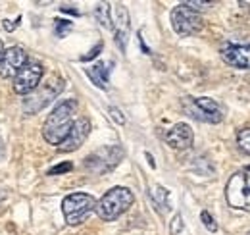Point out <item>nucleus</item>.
I'll return each instance as SVG.
<instances>
[{
	"label": "nucleus",
	"mask_w": 250,
	"mask_h": 235,
	"mask_svg": "<svg viewBox=\"0 0 250 235\" xmlns=\"http://www.w3.org/2000/svg\"><path fill=\"white\" fill-rule=\"evenodd\" d=\"M77 112V100L75 98H67L60 102L46 118L44 125H42V137L48 145L60 147L63 139L67 137L71 125H73V114Z\"/></svg>",
	"instance_id": "f257e3e1"
},
{
	"label": "nucleus",
	"mask_w": 250,
	"mask_h": 235,
	"mask_svg": "<svg viewBox=\"0 0 250 235\" xmlns=\"http://www.w3.org/2000/svg\"><path fill=\"white\" fill-rule=\"evenodd\" d=\"M133 203H135V195L127 187H114V189H110L108 193L102 195V199L96 203L94 212L98 214L100 220L114 222L122 214H125Z\"/></svg>",
	"instance_id": "f03ea898"
},
{
	"label": "nucleus",
	"mask_w": 250,
	"mask_h": 235,
	"mask_svg": "<svg viewBox=\"0 0 250 235\" xmlns=\"http://www.w3.org/2000/svg\"><path fill=\"white\" fill-rule=\"evenodd\" d=\"M96 208V199L89 193H71L62 201L63 218L69 226L83 224Z\"/></svg>",
	"instance_id": "7ed1b4c3"
},
{
	"label": "nucleus",
	"mask_w": 250,
	"mask_h": 235,
	"mask_svg": "<svg viewBox=\"0 0 250 235\" xmlns=\"http://www.w3.org/2000/svg\"><path fill=\"white\" fill-rule=\"evenodd\" d=\"M225 199L229 206L250 212V166L231 176L225 185Z\"/></svg>",
	"instance_id": "20e7f679"
},
{
	"label": "nucleus",
	"mask_w": 250,
	"mask_h": 235,
	"mask_svg": "<svg viewBox=\"0 0 250 235\" xmlns=\"http://www.w3.org/2000/svg\"><path fill=\"white\" fill-rule=\"evenodd\" d=\"M63 87H65V83H63L62 77H52L44 85H39L23 100V112L25 114H37V112H41L44 106H48L62 93Z\"/></svg>",
	"instance_id": "39448f33"
},
{
	"label": "nucleus",
	"mask_w": 250,
	"mask_h": 235,
	"mask_svg": "<svg viewBox=\"0 0 250 235\" xmlns=\"http://www.w3.org/2000/svg\"><path fill=\"white\" fill-rule=\"evenodd\" d=\"M122 158H124V148L122 147H118V145L102 147L85 158V168L91 174H98V176L108 174L122 162Z\"/></svg>",
	"instance_id": "423d86ee"
},
{
	"label": "nucleus",
	"mask_w": 250,
	"mask_h": 235,
	"mask_svg": "<svg viewBox=\"0 0 250 235\" xmlns=\"http://www.w3.org/2000/svg\"><path fill=\"white\" fill-rule=\"evenodd\" d=\"M183 110L188 116L196 118L200 121H208V123H219L223 119V112H221L219 104L208 96H200V98L185 96L183 98Z\"/></svg>",
	"instance_id": "0eeeda50"
},
{
	"label": "nucleus",
	"mask_w": 250,
	"mask_h": 235,
	"mask_svg": "<svg viewBox=\"0 0 250 235\" xmlns=\"http://www.w3.org/2000/svg\"><path fill=\"white\" fill-rule=\"evenodd\" d=\"M171 25L177 35L181 37H190V35H196L198 31L202 29V16L198 12H194L192 8H188L187 4H179L173 8L171 12Z\"/></svg>",
	"instance_id": "6e6552de"
},
{
	"label": "nucleus",
	"mask_w": 250,
	"mask_h": 235,
	"mask_svg": "<svg viewBox=\"0 0 250 235\" xmlns=\"http://www.w3.org/2000/svg\"><path fill=\"white\" fill-rule=\"evenodd\" d=\"M44 75V68L37 62H27L20 71L18 75L14 77V91L18 94H31L35 89L41 85V79Z\"/></svg>",
	"instance_id": "1a4fd4ad"
},
{
	"label": "nucleus",
	"mask_w": 250,
	"mask_h": 235,
	"mask_svg": "<svg viewBox=\"0 0 250 235\" xmlns=\"http://www.w3.org/2000/svg\"><path fill=\"white\" fill-rule=\"evenodd\" d=\"M27 64V52L21 47H10L0 56V77L14 79L18 71Z\"/></svg>",
	"instance_id": "9d476101"
},
{
	"label": "nucleus",
	"mask_w": 250,
	"mask_h": 235,
	"mask_svg": "<svg viewBox=\"0 0 250 235\" xmlns=\"http://www.w3.org/2000/svg\"><path fill=\"white\" fill-rule=\"evenodd\" d=\"M89 133H91V121H89L87 118H77V119L73 121V125H71L67 137L63 139V143L58 147V150H62V152L77 150V148L87 141Z\"/></svg>",
	"instance_id": "9b49d317"
},
{
	"label": "nucleus",
	"mask_w": 250,
	"mask_h": 235,
	"mask_svg": "<svg viewBox=\"0 0 250 235\" xmlns=\"http://www.w3.org/2000/svg\"><path fill=\"white\" fill-rule=\"evenodd\" d=\"M221 58L227 66L250 70V45H227L221 48Z\"/></svg>",
	"instance_id": "f8f14e48"
},
{
	"label": "nucleus",
	"mask_w": 250,
	"mask_h": 235,
	"mask_svg": "<svg viewBox=\"0 0 250 235\" xmlns=\"http://www.w3.org/2000/svg\"><path fill=\"white\" fill-rule=\"evenodd\" d=\"M164 139H166V143L169 147L175 148V150H187L192 145V141H194V133H192L190 125H187V123H175L164 135Z\"/></svg>",
	"instance_id": "ddd939ff"
},
{
	"label": "nucleus",
	"mask_w": 250,
	"mask_h": 235,
	"mask_svg": "<svg viewBox=\"0 0 250 235\" xmlns=\"http://www.w3.org/2000/svg\"><path fill=\"white\" fill-rule=\"evenodd\" d=\"M114 31H116V43L118 47L125 50V45H127V39H129V12L127 8L118 4L114 8Z\"/></svg>",
	"instance_id": "4468645a"
},
{
	"label": "nucleus",
	"mask_w": 250,
	"mask_h": 235,
	"mask_svg": "<svg viewBox=\"0 0 250 235\" xmlns=\"http://www.w3.org/2000/svg\"><path fill=\"white\" fill-rule=\"evenodd\" d=\"M110 70H112V62H96L91 68H87V75L98 89H108Z\"/></svg>",
	"instance_id": "2eb2a0df"
},
{
	"label": "nucleus",
	"mask_w": 250,
	"mask_h": 235,
	"mask_svg": "<svg viewBox=\"0 0 250 235\" xmlns=\"http://www.w3.org/2000/svg\"><path fill=\"white\" fill-rule=\"evenodd\" d=\"M110 14H112V8H110V4H98L96 6V18H98V22H100V25H104V27H112V18H110Z\"/></svg>",
	"instance_id": "dca6fc26"
},
{
	"label": "nucleus",
	"mask_w": 250,
	"mask_h": 235,
	"mask_svg": "<svg viewBox=\"0 0 250 235\" xmlns=\"http://www.w3.org/2000/svg\"><path fill=\"white\" fill-rule=\"evenodd\" d=\"M237 143H239L241 150H245L247 154H250V127L241 129V131L237 133Z\"/></svg>",
	"instance_id": "f3484780"
},
{
	"label": "nucleus",
	"mask_w": 250,
	"mask_h": 235,
	"mask_svg": "<svg viewBox=\"0 0 250 235\" xmlns=\"http://www.w3.org/2000/svg\"><path fill=\"white\" fill-rule=\"evenodd\" d=\"M73 27V24L69 22V20H54V33H56V37H65L67 35V31H71Z\"/></svg>",
	"instance_id": "a211bd4d"
},
{
	"label": "nucleus",
	"mask_w": 250,
	"mask_h": 235,
	"mask_svg": "<svg viewBox=\"0 0 250 235\" xmlns=\"http://www.w3.org/2000/svg\"><path fill=\"white\" fill-rule=\"evenodd\" d=\"M200 220H202V224H204V228L208 230V232H212V234H216L218 232V224H216V220L210 216V212H202L200 214Z\"/></svg>",
	"instance_id": "6ab92c4d"
},
{
	"label": "nucleus",
	"mask_w": 250,
	"mask_h": 235,
	"mask_svg": "<svg viewBox=\"0 0 250 235\" xmlns=\"http://www.w3.org/2000/svg\"><path fill=\"white\" fill-rule=\"evenodd\" d=\"M71 168H73V164H71V162H62V164H58V166L50 168V170H48V176H60V174H67Z\"/></svg>",
	"instance_id": "aec40b11"
},
{
	"label": "nucleus",
	"mask_w": 250,
	"mask_h": 235,
	"mask_svg": "<svg viewBox=\"0 0 250 235\" xmlns=\"http://www.w3.org/2000/svg\"><path fill=\"white\" fill-rule=\"evenodd\" d=\"M152 197H154V201H156V205L162 203L164 208H167V203H166V199H167V191L164 189V187H156L154 191H152Z\"/></svg>",
	"instance_id": "412c9836"
},
{
	"label": "nucleus",
	"mask_w": 250,
	"mask_h": 235,
	"mask_svg": "<svg viewBox=\"0 0 250 235\" xmlns=\"http://www.w3.org/2000/svg\"><path fill=\"white\" fill-rule=\"evenodd\" d=\"M102 47H104V45H102V43H98V45H96V47H93V48H91V50H89L87 54H83V56H81V60H83V62H87V60L96 58V56L100 54V50H102Z\"/></svg>",
	"instance_id": "4be33fe9"
},
{
	"label": "nucleus",
	"mask_w": 250,
	"mask_h": 235,
	"mask_svg": "<svg viewBox=\"0 0 250 235\" xmlns=\"http://www.w3.org/2000/svg\"><path fill=\"white\" fill-rule=\"evenodd\" d=\"M108 112H110V116L114 118V119H116L120 125H124V123H125V116L122 114V110H120V108H116V106H110V110H108Z\"/></svg>",
	"instance_id": "5701e85b"
},
{
	"label": "nucleus",
	"mask_w": 250,
	"mask_h": 235,
	"mask_svg": "<svg viewBox=\"0 0 250 235\" xmlns=\"http://www.w3.org/2000/svg\"><path fill=\"white\" fill-rule=\"evenodd\" d=\"M181 230H183V218L177 214V216L173 218V222H171V235H177Z\"/></svg>",
	"instance_id": "b1692460"
},
{
	"label": "nucleus",
	"mask_w": 250,
	"mask_h": 235,
	"mask_svg": "<svg viewBox=\"0 0 250 235\" xmlns=\"http://www.w3.org/2000/svg\"><path fill=\"white\" fill-rule=\"evenodd\" d=\"M188 8H192L194 12H198V10H206V8H210L212 6V2H194V0H190V2H185Z\"/></svg>",
	"instance_id": "393cba45"
},
{
	"label": "nucleus",
	"mask_w": 250,
	"mask_h": 235,
	"mask_svg": "<svg viewBox=\"0 0 250 235\" xmlns=\"http://www.w3.org/2000/svg\"><path fill=\"white\" fill-rule=\"evenodd\" d=\"M21 22V18H18L16 22H12V20H4V24H2V27L6 31H14L16 27H18V24Z\"/></svg>",
	"instance_id": "a878e982"
},
{
	"label": "nucleus",
	"mask_w": 250,
	"mask_h": 235,
	"mask_svg": "<svg viewBox=\"0 0 250 235\" xmlns=\"http://www.w3.org/2000/svg\"><path fill=\"white\" fill-rule=\"evenodd\" d=\"M62 12H65V14H73V16H79V12H77L75 8H67V6H62Z\"/></svg>",
	"instance_id": "bb28decb"
},
{
	"label": "nucleus",
	"mask_w": 250,
	"mask_h": 235,
	"mask_svg": "<svg viewBox=\"0 0 250 235\" xmlns=\"http://www.w3.org/2000/svg\"><path fill=\"white\" fill-rule=\"evenodd\" d=\"M2 52H4V43L0 41V56H2Z\"/></svg>",
	"instance_id": "cd10ccee"
},
{
	"label": "nucleus",
	"mask_w": 250,
	"mask_h": 235,
	"mask_svg": "<svg viewBox=\"0 0 250 235\" xmlns=\"http://www.w3.org/2000/svg\"><path fill=\"white\" fill-rule=\"evenodd\" d=\"M247 235H250V232H249V234H247Z\"/></svg>",
	"instance_id": "c85d7f7f"
}]
</instances>
